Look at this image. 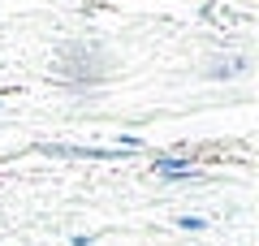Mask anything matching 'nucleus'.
<instances>
[{
	"label": "nucleus",
	"mask_w": 259,
	"mask_h": 246,
	"mask_svg": "<svg viewBox=\"0 0 259 246\" xmlns=\"http://www.w3.org/2000/svg\"><path fill=\"white\" fill-rule=\"evenodd\" d=\"M117 69H121V56L112 52V44H104L100 35L61 39V44L52 48V61H48V78H52L56 87H69V91L104 87Z\"/></svg>",
	"instance_id": "obj_1"
},
{
	"label": "nucleus",
	"mask_w": 259,
	"mask_h": 246,
	"mask_svg": "<svg viewBox=\"0 0 259 246\" xmlns=\"http://www.w3.org/2000/svg\"><path fill=\"white\" fill-rule=\"evenodd\" d=\"M151 169H156L160 182H199V169H194L190 155H177V151H164L151 160Z\"/></svg>",
	"instance_id": "obj_3"
},
{
	"label": "nucleus",
	"mask_w": 259,
	"mask_h": 246,
	"mask_svg": "<svg viewBox=\"0 0 259 246\" xmlns=\"http://www.w3.org/2000/svg\"><path fill=\"white\" fill-rule=\"evenodd\" d=\"M35 151L48 160H125V151H117V147H78V143H39Z\"/></svg>",
	"instance_id": "obj_2"
},
{
	"label": "nucleus",
	"mask_w": 259,
	"mask_h": 246,
	"mask_svg": "<svg viewBox=\"0 0 259 246\" xmlns=\"http://www.w3.org/2000/svg\"><path fill=\"white\" fill-rule=\"evenodd\" d=\"M173 225L182 229V233H203V229H207V216H190V212H186V216H177Z\"/></svg>",
	"instance_id": "obj_5"
},
{
	"label": "nucleus",
	"mask_w": 259,
	"mask_h": 246,
	"mask_svg": "<svg viewBox=\"0 0 259 246\" xmlns=\"http://www.w3.org/2000/svg\"><path fill=\"white\" fill-rule=\"evenodd\" d=\"M0 104H5V100H0Z\"/></svg>",
	"instance_id": "obj_7"
},
{
	"label": "nucleus",
	"mask_w": 259,
	"mask_h": 246,
	"mask_svg": "<svg viewBox=\"0 0 259 246\" xmlns=\"http://www.w3.org/2000/svg\"><path fill=\"white\" fill-rule=\"evenodd\" d=\"M95 242V233H74V237H69V246H91Z\"/></svg>",
	"instance_id": "obj_6"
},
{
	"label": "nucleus",
	"mask_w": 259,
	"mask_h": 246,
	"mask_svg": "<svg viewBox=\"0 0 259 246\" xmlns=\"http://www.w3.org/2000/svg\"><path fill=\"white\" fill-rule=\"evenodd\" d=\"M207 78L212 82H229V78H242V73H250V56H225V61H207Z\"/></svg>",
	"instance_id": "obj_4"
}]
</instances>
